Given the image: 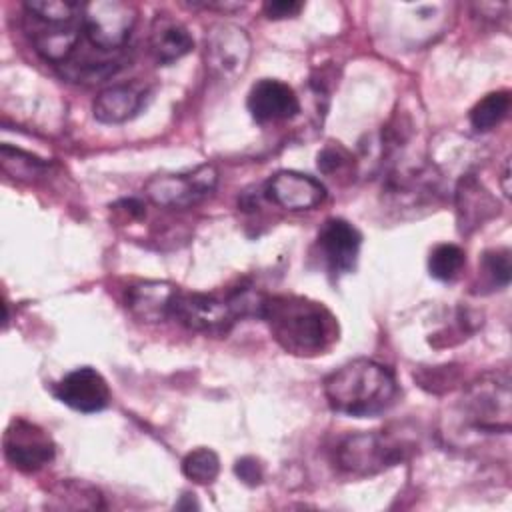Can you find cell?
I'll return each mask as SVG.
<instances>
[{"label": "cell", "mask_w": 512, "mask_h": 512, "mask_svg": "<svg viewBox=\"0 0 512 512\" xmlns=\"http://www.w3.org/2000/svg\"><path fill=\"white\" fill-rule=\"evenodd\" d=\"M260 318L280 348L294 356L326 354L338 342L336 316L322 302L304 296H264Z\"/></svg>", "instance_id": "cell-1"}, {"label": "cell", "mask_w": 512, "mask_h": 512, "mask_svg": "<svg viewBox=\"0 0 512 512\" xmlns=\"http://www.w3.org/2000/svg\"><path fill=\"white\" fill-rule=\"evenodd\" d=\"M322 388L330 408L352 418H374L386 412L398 396L394 374L368 358L342 364L324 378Z\"/></svg>", "instance_id": "cell-2"}, {"label": "cell", "mask_w": 512, "mask_h": 512, "mask_svg": "<svg viewBox=\"0 0 512 512\" xmlns=\"http://www.w3.org/2000/svg\"><path fill=\"white\" fill-rule=\"evenodd\" d=\"M408 454V444L384 432H356L342 438L334 450V460L342 472L352 476L378 474L400 464Z\"/></svg>", "instance_id": "cell-3"}, {"label": "cell", "mask_w": 512, "mask_h": 512, "mask_svg": "<svg viewBox=\"0 0 512 512\" xmlns=\"http://www.w3.org/2000/svg\"><path fill=\"white\" fill-rule=\"evenodd\" d=\"M468 426L484 434L510 432V380L508 376H484L470 384L460 400Z\"/></svg>", "instance_id": "cell-4"}, {"label": "cell", "mask_w": 512, "mask_h": 512, "mask_svg": "<svg viewBox=\"0 0 512 512\" xmlns=\"http://www.w3.org/2000/svg\"><path fill=\"white\" fill-rule=\"evenodd\" d=\"M136 22V8L120 0H92L82 4L86 40L102 52L120 50Z\"/></svg>", "instance_id": "cell-5"}, {"label": "cell", "mask_w": 512, "mask_h": 512, "mask_svg": "<svg viewBox=\"0 0 512 512\" xmlns=\"http://www.w3.org/2000/svg\"><path fill=\"white\" fill-rule=\"evenodd\" d=\"M252 42L244 28L218 22L210 26L204 38V62L210 76L224 82H234L248 68Z\"/></svg>", "instance_id": "cell-6"}, {"label": "cell", "mask_w": 512, "mask_h": 512, "mask_svg": "<svg viewBox=\"0 0 512 512\" xmlns=\"http://www.w3.org/2000/svg\"><path fill=\"white\" fill-rule=\"evenodd\" d=\"M218 182V172L212 164H200L194 170L180 174H158L144 186L146 198L162 208H186L206 198Z\"/></svg>", "instance_id": "cell-7"}, {"label": "cell", "mask_w": 512, "mask_h": 512, "mask_svg": "<svg viewBox=\"0 0 512 512\" xmlns=\"http://www.w3.org/2000/svg\"><path fill=\"white\" fill-rule=\"evenodd\" d=\"M172 318L194 332L222 336L236 324V320H240V314L228 294L216 296L180 290L174 302Z\"/></svg>", "instance_id": "cell-8"}, {"label": "cell", "mask_w": 512, "mask_h": 512, "mask_svg": "<svg viewBox=\"0 0 512 512\" xmlns=\"http://www.w3.org/2000/svg\"><path fill=\"white\" fill-rule=\"evenodd\" d=\"M6 460L20 472H36L54 458L52 438L34 422L14 418L2 438Z\"/></svg>", "instance_id": "cell-9"}, {"label": "cell", "mask_w": 512, "mask_h": 512, "mask_svg": "<svg viewBox=\"0 0 512 512\" xmlns=\"http://www.w3.org/2000/svg\"><path fill=\"white\" fill-rule=\"evenodd\" d=\"M318 254L332 278L354 270L362 246V234L344 218H328L316 238Z\"/></svg>", "instance_id": "cell-10"}, {"label": "cell", "mask_w": 512, "mask_h": 512, "mask_svg": "<svg viewBox=\"0 0 512 512\" xmlns=\"http://www.w3.org/2000/svg\"><path fill=\"white\" fill-rule=\"evenodd\" d=\"M52 392L62 404L84 414L100 412L110 404L108 382L96 368L90 366L68 372Z\"/></svg>", "instance_id": "cell-11"}, {"label": "cell", "mask_w": 512, "mask_h": 512, "mask_svg": "<svg viewBox=\"0 0 512 512\" xmlns=\"http://www.w3.org/2000/svg\"><path fill=\"white\" fill-rule=\"evenodd\" d=\"M264 196L276 206L292 212L312 210L326 198V188L310 174L296 170H280L268 178Z\"/></svg>", "instance_id": "cell-12"}, {"label": "cell", "mask_w": 512, "mask_h": 512, "mask_svg": "<svg viewBox=\"0 0 512 512\" xmlns=\"http://www.w3.org/2000/svg\"><path fill=\"white\" fill-rule=\"evenodd\" d=\"M246 106L258 124L290 120L300 112V100L292 86L274 78L258 80L248 92Z\"/></svg>", "instance_id": "cell-13"}, {"label": "cell", "mask_w": 512, "mask_h": 512, "mask_svg": "<svg viewBox=\"0 0 512 512\" xmlns=\"http://www.w3.org/2000/svg\"><path fill=\"white\" fill-rule=\"evenodd\" d=\"M180 288L166 280H140L126 290L128 310L142 322H162L172 318Z\"/></svg>", "instance_id": "cell-14"}, {"label": "cell", "mask_w": 512, "mask_h": 512, "mask_svg": "<svg viewBox=\"0 0 512 512\" xmlns=\"http://www.w3.org/2000/svg\"><path fill=\"white\" fill-rule=\"evenodd\" d=\"M498 212L496 198L474 174H464L456 186V218L462 234H470Z\"/></svg>", "instance_id": "cell-15"}, {"label": "cell", "mask_w": 512, "mask_h": 512, "mask_svg": "<svg viewBox=\"0 0 512 512\" xmlns=\"http://www.w3.org/2000/svg\"><path fill=\"white\" fill-rule=\"evenodd\" d=\"M148 46L158 64H172L194 48V40L180 20L166 12H158L150 24Z\"/></svg>", "instance_id": "cell-16"}, {"label": "cell", "mask_w": 512, "mask_h": 512, "mask_svg": "<svg viewBox=\"0 0 512 512\" xmlns=\"http://www.w3.org/2000/svg\"><path fill=\"white\" fill-rule=\"evenodd\" d=\"M82 20L72 24H42L32 20L30 38L34 50L52 64H64L74 52L80 42Z\"/></svg>", "instance_id": "cell-17"}, {"label": "cell", "mask_w": 512, "mask_h": 512, "mask_svg": "<svg viewBox=\"0 0 512 512\" xmlns=\"http://www.w3.org/2000/svg\"><path fill=\"white\" fill-rule=\"evenodd\" d=\"M146 90L136 84H114L104 88L92 104V114L102 124H122L138 114Z\"/></svg>", "instance_id": "cell-18"}, {"label": "cell", "mask_w": 512, "mask_h": 512, "mask_svg": "<svg viewBox=\"0 0 512 512\" xmlns=\"http://www.w3.org/2000/svg\"><path fill=\"white\" fill-rule=\"evenodd\" d=\"M122 68L120 58H76L70 56L64 64H60V72L70 80V82H82V84H96L104 82L106 78L114 76Z\"/></svg>", "instance_id": "cell-19"}, {"label": "cell", "mask_w": 512, "mask_h": 512, "mask_svg": "<svg viewBox=\"0 0 512 512\" xmlns=\"http://www.w3.org/2000/svg\"><path fill=\"white\" fill-rule=\"evenodd\" d=\"M26 16L42 24H72L82 20V4L72 0H28Z\"/></svg>", "instance_id": "cell-20"}, {"label": "cell", "mask_w": 512, "mask_h": 512, "mask_svg": "<svg viewBox=\"0 0 512 512\" xmlns=\"http://www.w3.org/2000/svg\"><path fill=\"white\" fill-rule=\"evenodd\" d=\"M510 110V92L508 90H496L488 92L484 98H480L472 110H470V124L478 132H488L496 128Z\"/></svg>", "instance_id": "cell-21"}, {"label": "cell", "mask_w": 512, "mask_h": 512, "mask_svg": "<svg viewBox=\"0 0 512 512\" xmlns=\"http://www.w3.org/2000/svg\"><path fill=\"white\" fill-rule=\"evenodd\" d=\"M464 264H466L464 250L460 246L448 244V242L434 246L428 256L430 276L436 280H442V282L454 280L460 274V270L464 268Z\"/></svg>", "instance_id": "cell-22"}, {"label": "cell", "mask_w": 512, "mask_h": 512, "mask_svg": "<svg viewBox=\"0 0 512 512\" xmlns=\"http://www.w3.org/2000/svg\"><path fill=\"white\" fill-rule=\"evenodd\" d=\"M182 474L196 484H212L220 474V458L210 448H196L182 458Z\"/></svg>", "instance_id": "cell-23"}, {"label": "cell", "mask_w": 512, "mask_h": 512, "mask_svg": "<svg viewBox=\"0 0 512 512\" xmlns=\"http://www.w3.org/2000/svg\"><path fill=\"white\" fill-rule=\"evenodd\" d=\"M484 282L490 288H506L510 284L512 276V262H510V250L508 248H494L486 250L482 254V264H480Z\"/></svg>", "instance_id": "cell-24"}, {"label": "cell", "mask_w": 512, "mask_h": 512, "mask_svg": "<svg viewBox=\"0 0 512 512\" xmlns=\"http://www.w3.org/2000/svg\"><path fill=\"white\" fill-rule=\"evenodd\" d=\"M2 154V166L8 174H12L14 178H24V176H36L38 172H42L48 164L20 148H12L8 144L2 146L0 150Z\"/></svg>", "instance_id": "cell-25"}, {"label": "cell", "mask_w": 512, "mask_h": 512, "mask_svg": "<svg viewBox=\"0 0 512 512\" xmlns=\"http://www.w3.org/2000/svg\"><path fill=\"white\" fill-rule=\"evenodd\" d=\"M352 164V156L342 146H326L318 154V168L324 174H336L342 172L346 166Z\"/></svg>", "instance_id": "cell-26"}, {"label": "cell", "mask_w": 512, "mask_h": 512, "mask_svg": "<svg viewBox=\"0 0 512 512\" xmlns=\"http://www.w3.org/2000/svg\"><path fill=\"white\" fill-rule=\"evenodd\" d=\"M302 8H304V4L298 2V0H268L262 6L266 18H270V20L294 18L302 12Z\"/></svg>", "instance_id": "cell-27"}, {"label": "cell", "mask_w": 512, "mask_h": 512, "mask_svg": "<svg viewBox=\"0 0 512 512\" xmlns=\"http://www.w3.org/2000/svg\"><path fill=\"white\" fill-rule=\"evenodd\" d=\"M234 472H236V476H238L244 484H248V486L260 484L262 478H264L262 464H260L256 458H252V456H244V458L236 460Z\"/></svg>", "instance_id": "cell-28"}, {"label": "cell", "mask_w": 512, "mask_h": 512, "mask_svg": "<svg viewBox=\"0 0 512 512\" xmlns=\"http://www.w3.org/2000/svg\"><path fill=\"white\" fill-rule=\"evenodd\" d=\"M500 182H502V190H504V196H510V164H508V160L504 162V172H502V178H500Z\"/></svg>", "instance_id": "cell-29"}]
</instances>
